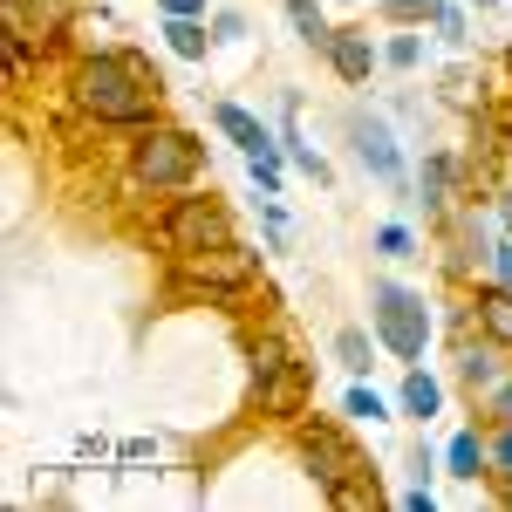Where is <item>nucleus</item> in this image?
<instances>
[{"label":"nucleus","mask_w":512,"mask_h":512,"mask_svg":"<svg viewBox=\"0 0 512 512\" xmlns=\"http://www.w3.org/2000/svg\"><path fill=\"white\" fill-rule=\"evenodd\" d=\"M62 89H69V110L96 130L137 137L164 117V76L137 48H82L69 62V76H62Z\"/></svg>","instance_id":"obj_1"},{"label":"nucleus","mask_w":512,"mask_h":512,"mask_svg":"<svg viewBox=\"0 0 512 512\" xmlns=\"http://www.w3.org/2000/svg\"><path fill=\"white\" fill-rule=\"evenodd\" d=\"M287 437H294V451H301V465L315 472V485L328 492V506L342 512H362L383 499V478H376V465L362 458V444H355L335 417H315V410H301L294 424H287Z\"/></svg>","instance_id":"obj_2"},{"label":"nucleus","mask_w":512,"mask_h":512,"mask_svg":"<svg viewBox=\"0 0 512 512\" xmlns=\"http://www.w3.org/2000/svg\"><path fill=\"white\" fill-rule=\"evenodd\" d=\"M198 178H205V144H198L192 130H178V123H151V130H137L130 137V151H123V192L144 198V192H192Z\"/></svg>","instance_id":"obj_3"},{"label":"nucleus","mask_w":512,"mask_h":512,"mask_svg":"<svg viewBox=\"0 0 512 512\" xmlns=\"http://www.w3.org/2000/svg\"><path fill=\"white\" fill-rule=\"evenodd\" d=\"M260 287V253L253 246H205V253H178L164 260V294L171 301H205V308H239Z\"/></svg>","instance_id":"obj_4"},{"label":"nucleus","mask_w":512,"mask_h":512,"mask_svg":"<svg viewBox=\"0 0 512 512\" xmlns=\"http://www.w3.org/2000/svg\"><path fill=\"white\" fill-rule=\"evenodd\" d=\"M369 328H376V335H383V349L410 369V362H424V349H431L437 315H431V301H424V287L376 274V280H369Z\"/></svg>","instance_id":"obj_5"},{"label":"nucleus","mask_w":512,"mask_h":512,"mask_svg":"<svg viewBox=\"0 0 512 512\" xmlns=\"http://www.w3.org/2000/svg\"><path fill=\"white\" fill-rule=\"evenodd\" d=\"M226 239H233V212H226L219 192H171L164 212L151 219V246H158L164 260L205 253V246H226Z\"/></svg>","instance_id":"obj_6"},{"label":"nucleus","mask_w":512,"mask_h":512,"mask_svg":"<svg viewBox=\"0 0 512 512\" xmlns=\"http://www.w3.org/2000/svg\"><path fill=\"white\" fill-rule=\"evenodd\" d=\"M349 144H355V164H362L376 185L410 192V158H403V137H396L390 117H376V110H349Z\"/></svg>","instance_id":"obj_7"},{"label":"nucleus","mask_w":512,"mask_h":512,"mask_svg":"<svg viewBox=\"0 0 512 512\" xmlns=\"http://www.w3.org/2000/svg\"><path fill=\"white\" fill-rule=\"evenodd\" d=\"M308 396H315V362L308 355H294L287 369L274 376H260V383H246V403H253V417H267V424H294L301 410H308Z\"/></svg>","instance_id":"obj_8"},{"label":"nucleus","mask_w":512,"mask_h":512,"mask_svg":"<svg viewBox=\"0 0 512 512\" xmlns=\"http://www.w3.org/2000/svg\"><path fill=\"white\" fill-rule=\"evenodd\" d=\"M465 301H472V321L485 342H499V349L512 355V280L499 274H478L472 287H465Z\"/></svg>","instance_id":"obj_9"},{"label":"nucleus","mask_w":512,"mask_h":512,"mask_svg":"<svg viewBox=\"0 0 512 512\" xmlns=\"http://www.w3.org/2000/svg\"><path fill=\"white\" fill-rule=\"evenodd\" d=\"M499 355H506V349H499V342H485L478 328H472V335H458V349H451V376H458V390L472 396V403L506 376V369H499Z\"/></svg>","instance_id":"obj_10"},{"label":"nucleus","mask_w":512,"mask_h":512,"mask_svg":"<svg viewBox=\"0 0 512 512\" xmlns=\"http://www.w3.org/2000/svg\"><path fill=\"white\" fill-rule=\"evenodd\" d=\"M328 69L349 82V89H362V82L383 69V48L362 35V28H335V41H328Z\"/></svg>","instance_id":"obj_11"},{"label":"nucleus","mask_w":512,"mask_h":512,"mask_svg":"<svg viewBox=\"0 0 512 512\" xmlns=\"http://www.w3.org/2000/svg\"><path fill=\"white\" fill-rule=\"evenodd\" d=\"M280 151H287V164H294L301 178H315V185H328V178H335V171H328V158H321L315 144L301 137V96H294V89L280 96Z\"/></svg>","instance_id":"obj_12"},{"label":"nucleus","mask_w":512,"mask_h":512,"mask_svg":"<svg viewBox=\"0 0 512 512\" xmlns=\"http://www.w3.org/2000/svg\"><path fill=\"white\" fill-rule=\"evenodd\" d=\"M239 355H246V383H260V376H274V369H287V362H294V342H287V335H280L274 321H260V328H246V335H239Z\"/></svg>","instance_id":"obj_13"},{"label":"nucleus","mask_w":512,"mask_h":512,"mask_svg":"<svg viewBox=\"0 0 512 512\" xmlns=\"http://www.w3.org/2000/svg\"><path fill=\"white\" fill-rule=\"evenodd\" d=\"M212 130L233 144L239 158H253V151H280V137L253 117V110H239V103H212Z\"/></svg>","instance_id":"obj_14"},{"label":"nucleus","mask_w":512,"mask_h":512,"mask_svg":"<svg viewBox=\"0 0 512 512\" xmlns=\"http://www.w3.org/2000/svg\"><path fill=\"white\" fill-rule=\"evenodd\" d=\"M444 472L465 478V485H478V478H492V431H478V424H465V431L444 444Z\"/></svg>","instance_id":"obj_15"},{"label":"nucleus","mask_w":512,"mask_h":512,"mask_svg":"<svg viewBox=\"0 0 512 512\" xmlns=\"http://www.w3.org/2000/svg\"><path fill=\"white\" fill-rule=\"evenodd\" d=\"M396 417H410V424H431V417H444V383H437L424 362H410V369H403V390H396Z\"/></svg>","instance_id":"obj_16"},{"label":"nucleus","mask_w":512,"mask_h":512,"mask_svg":"<svg viewBox=\"0 0 512 512\" xmlns=\"http://www.w3.org/2000/svg\"><path fill=\"white\" fill-rule=\"evenodd\" d=\"M158 35L178 62H205V55L219 48V41H212V21H198V14H158Z\"/></svg>","instance_id":"obj_17"},{"label":"nucleus","mask_w":512,"mask_h":512,"mask_svg":"<svg viewBox=\"0 0 512 512\" xmlns=\"http://www.w3.org/2000/svg\"><path fill=\"white\" fill-rule=\"evenodd\" d=\"M280 14H287V28H294V41H301V48L328 55V41H335V21H328V7H321V0H280Z\"/></svg>","instance_id":"obj_18"},{"label":"nucleus","mask_w":512,"mask_h":512,"mask_svg":"<svg viewBox=\"0 0 512 512\" xmlns=\"http://www.w3.org/2000/svg\"><path fill=\"white\" fill-rule=\"evenodd\" d=\"M376 349H383L376 328H335V362H342L349 376H369V369H376Z\"/></svg>","instance_id":"obj_19"},{"label":"nucleus","mask_w":512,"mask_h":512,"mask_svg":"<svg viewBox=\"0 0 512 512\" xmlns=\"http://www.w3.org/2000/svg\"><path fill=\"white\" fill-rule=\"evenodd\" d=\"M437 96H444L451 110H465V117H478V110H485V82H478V69H465V62H458V69H444Z\"/></svg>","instance_id":"obj_20"},{"label":"nucleus","mask_w":512,"mask_h":512,"mask_svg":"<svg viewBox=\"0 0 512 512\" xmlns=\"http://www.w3.org/2000/svg\"><path fill=\"white\" fill-rule=\"evenodd\" d=\"M342 417H355V424H383V417H396V403H383V396L369 390V376H355L349 396H342Z\"/></svg>","instance_id":"obj_21"},{"label":"nucleus","mask_w":512,"mask_h":512,"mask_svg":"<svg viewBox=\"0 0 512 512\" xmlns=\"http://www.w3.org/2000/svg\"><path fill=\"white\" fill-rule=\"evenodd\" d=\"M417 62H424V35H417V28H390V41H383V69L410 76Z\"/></svg>","instance_id":"obj_22"},{"label":"nucleus","mask_w":512,"mask_h":512,"mask_svg":"<svg viewBox=\"0 0 512 512\" xmlns=\"http://www.w3.org/2000/svg\"><path fill=\"white\" fill-rule=\"evenodd\" d=\"M369 246H376L383 260H417V233H410L403 219H383V226L369 233Z\"/></svg>","instance_id":"obj_23"},{"label":"nucleus","mask_w":512,"mask_h":512,"mask_svg":"<svg viewBox=\"0 0 512 512\" xmlns=\"http://www.w3.org/2000/svg\"><path fill=\"white\" fill-rule=\"evenodd\" d=\"M437 7H444V0H376V14H383L390 28H424V21H437Z\"/></svg>","instance_id":"obj_24"},{"label":"nucleus","mask_w":512,"mask_h":512,"mask_svg":"<svg viewBox=\"0 0 512 512\" xmlns=\"http://www.w3.org/2000/svg\"><path fill=\"white\" fill-rule=\"evenodd\" d=\"M246 171H253V185H260V192H280V185H287V151H253Z\"/></svg>","instance_id":"obj_25"},{"label":"nucleus","mask_w":512,"mask_h":512,"mask_svg":"<svg viewBox=\"0 0 512 512\" xmlns=\"http://www.w3.org/2000/svg\"><path fill=\"white\" fill-rule=\"evenodd\" d=\"M437 41H444V48H465V41H472V28H465V7H458V0H444V7H437Z\"/></svg>","instance_id":"obj_26"},{"label":"nucleus","mask_w":512,"mask_h":512,"mask_svg":"<svg viewBox=\"0 0 512 512\" xmlns=\"http://www.w3.org/2000/svg\"><path fill=\"white\" fill-rule=\"evenodd\" d=\"M246 35H253V21H246L239 7H219V14H212V41H219V48H239Z\"/></svg>","instance_id":"obj_27"},{"label":"nucleus","mask_w":512,"mask_h":512,"mask_svg":"<svg viewBox=\"0 0 512 512\" xmlns=\"http://www.w3.org/2000/svg\"><path fill=\"white\" fill-rule=\"evenodd\" d=\"M492 485H512V424H492Z\"/></svg>","instance_id":"obj_28"},{"label":"nucleus","mask_w":512,"mask_h":512,"mask_svg":"<svg viewBox=\"0 0 512 512\" xmlns=\"http://www.w3.org/2000/svg\"><path fill=\"white\" fill-rule=\"evenodd\" d=\"M492 424H512V376H499L492 390H485V431Z\"/></svg>","instance_id":"obj_29"},{"label":"nucleus","mask_w":512,"mask_h":512,"mask_svg":"<svg viewBox=\"0 0 512 512\" xmlns=\"http://www.w3.org/2000/svg\"><path fill=\"white\" fill-rule=\"evenodd\" d=\"M485 198H492V226L512 233V185H499V192H485Z\"/></svg>","instance_id":"obj_30"},{"label":"nucleus","mask_w":512,"mask_h":512,"mask_svg":"<svg viewBox=\"0 0 512 512\" xmlns=\"http://www.w3.org/2000/svg\"><path fill=\"white\" fill-rule=\"evenodd\" d=\"M151 7H158V14H198V21H212L205 0H151Z\"/></svg>","instance_id":"obj_31"},{"label":"nucleus","mask_w":512,"mask_h":512,"mask_svg":"<svg viewBox=\"0 0 512 512\" xmlns=\"http://www.w3.org/2000/svg\"><path fill=\"white\" fill-rule=\"evenodd\" d=\"M403 512H437V499H431V485H410V492H403Z\"/></svg>","instance_id":"obj_32"},{"label":"nucleus","mask_w":512,"mask_h":512,"mask_svg":"<svg viewBox=\"0 0 512 512\" xmlns=\"http://www.w3.org/2000/svg\"><path fill=\"white\" fill-rule=\"evenodd\" d=\"M492 274L512 280V233H499V253H492Z\"/></svg>","instance_id":"obj_33"},{"label":"nucleus","mask_w":512,"mask_h":512,"mask_svg":"<svg viewBox=\"0 0 512 512\" xmlns=\"http://www.w3.org/2000/svg\"><path fill=\"white\" fill-rule=\"evenodd\" d=\"M465 7H506V0H465Z\"/></svg>","instance_id":"obj_34"},{"label":"nucleus","mask_w":512,"mask_h":512,"mask_svg":"<svg viewBox=\"0 0 512 512\" xmlns=\"http://www.w3.org/2000/svg\"><path fill=\"white\" fill-rule=\"evenodd\" d=\"M506 76H512V48H506Z\"/></svg>","instance_id":"obj_35"},{"label":"nucleus","mask_w":512,"mask_h":512,"mask_svg":"<svg viewBox=\"0 0 512 512\" xmlns=\"http://www.w3.org/2000/svg\"><path fill=\"white\" fill-rule=\"evenodd\" d=\"M28 7H35V0H28Z\"/></svg>","instance_id":"obj_36"}]
</instances>
